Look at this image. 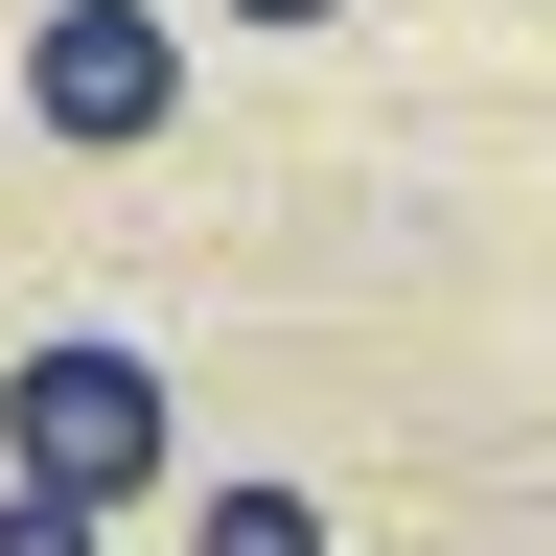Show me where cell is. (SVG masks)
Here are the masks:
<instances>
[{
  "label": "cell",
  "instance_id": "1",
  "mask_svg": "<svg viewBox=\"0 0 556 556\" xmlns=\"http://www.w3.org/2000/svg\"><path fill=\"white\" fill-rule=\"evenodd\" d=\"M0 464L24 486H70V510H139V486L186 464V417H163V371H139V348H24V371H0Z\"/></svg>",
  "mask_w": 556,
  "mask_h": 556
},
{
  "label": "cell",
  "instance_id": "2",
  "mask_svg": "<svg viewBox=\"0 0 556 556\" xmlns=\"http://www.w3.org/2000/svg\"><path fill=\"white\" fill-rule=\"evenodd\" d=\"M24 116L70 139V163L163 139L186 116V0H47V24H24Z\"/></svg>",
  "mask_w": 556,
  "mask_h": 556
},
{
  "label": "cell",
  "instance_id": "3",
  "mask_svg": "<svg viewBox=\"0 0 556 556\" xmlns=\"http://www.w3.org/2000/svg\"><path fill=\"white\" fill-rule=\"evenodd\" d=\"M186 556H325V510H302V486H208Z\"/></svg>",
  "mask_w": 556,
  "mask_h": 556
},
{
  "label": "cell",
  "instance_id": "4",
  "mask_svg": "<svg viewBox=\"0 0 556 556\" xmlns=\"http://www.w3.org/2000/svg\"><path fill=\"white\" fill-rule=\"evenodd\" d=\"M0 556H93V510H70V486H24V464H0Z\"/></svg>",
  "mask_w": 556,
  "mask_h": 556
},
{
  "label": "cell",
  "instance_id": "5",
  "mask_svg": "<svg viewBox=\"0 0 556 556\" xmlns=\"http://www.w3.org/2000/svg\"><path fill=\"white\" fill-rule=\"evenodd\" d=\"M208 24H348V0H208Z\"/></svg>",
  "mask_w": 556,
  "mask_h": 556
}]
</instances>
